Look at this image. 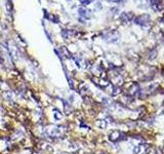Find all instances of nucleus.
<instances>
[{
  "instance_id": "f257e3e1",
  "label": "nucleus",
  "mask_w": 164,
  "mask_h": 154,
  "mask_svg": "<svg viewBox=\"0 0 164 154\" xmlns=\"http://www.w3.org/2000/svg\"><path fill=\"white\" fill-rule=\"evenodd\" d=\"M45 134L50 138H59L64 135V128L63 126H51L45 130Z\"/></svg>"
},
{
  "instance_id": "f03ea898",
  "label": "nucleus",
  "mask_w": 164,
  "mask_h": 154,
  "mask_svg": "<svg viewBox=\"0 0 164 154\" xmlns=\"http://www.w3.org/2000/svg\"><path fill=\"white\" fill-rule=\"evenodd\" d=\"M6 49H7V51H8L9 57L12 58L13 60H18V59L20 58V51H18V49L13 44L12 42H8L6 44Z\"/></svg>"
},
{
  "instance_id": "7ed1b4c3",
  "label": "nucleus",
  "mask_w": 164,
  "mask_h": 154,
  "mask_svg": "<svg viewBox=\"0 0 164 154\" xmlns=\"http://www.w3.org/2000/svg\"><path fill=\"white\" fill-rule=\"evenodd\" d=\"M118 38H119V34L115 31H109V32H107V34L105 35V39L109 42L117 41Z\"/></svg>"
},
{
  "instance_id": "20e7f679",
  "label": "nucleus",
  "mask_w": 164,
  "mask_h": 154,
  "mask_svg": "<svg viewBox=\"0 0 164 154\" xmlns=\"http://www.w3.org/2000/svg\"><path fill=\"white\" fill-rule=\"evenodd\" d=\"M78 13H79L80 18H83V20H88L91 17V12L87 9L86 7H80L78 9Z\"/></svg>"
},
{
  "instance_id": "39448f33",
  "label": "nucleus",
  "mask_w": 164,
  "mask_h": 154,
  "mask_svg": "<svg viewBox=\"0 0 164 154\" xmlns=\"http://www.w3.org/2000/svg\"><path fill=\"white\" fill-rule=\"evenodd\" d=\"M149 150V146L146 144H139L137 146H136L135 151L133 153L135 154H147Z\"/></svg>"
},
{
  "instance_id": "423d86ee",
  "label": "nucleus",
  "mask_w": 164,
  "mask_h": 154,
  "mask_svg": "<svg viewBox=\"0 0 164 154\" xmlns=\"http://www.w3.org/2000/svg\"><path fill=\"white\" fill-rule=\"evenodd\" d=\"M122 138H123V134L121 133V131H112V133L109 135V139L111 141H113V142L120 141V140H122Z\"/></svg>"
},
{
  "instance_id": "0eeeda50",
  "label": "nucleus",
  "mask_w": 164,
  "mask_h": 154,
  "mask_svg": "<svg viewBox=\"0 0 164 154\" xmlns=\"http://www.w3.org/2000/svg\"><path fill=\"white\" fill-rule=\"evenodd\" d=\"M150 21V17L148 16V14H143V16H140V17H137L136 19L135 20V22L136 24H139V25H147L148 22Z\"/></svg>"
},
{
  "instance_id": "6e6552de",
  "label": "nucleus",
  "mask_w": 164,
  "mask_h": 154,
  "mask_svg": "<svg viewBox=\"0 0 164 154\" xmlns=\"http://www.w3.org/2000/svg\"><path fill=\"white\" fill-rule=\"evenodd\" d=\"M96 126H98L100 128H105L108 126V121L106 119H100V120H99L98 122H96Z\"/></svg>"
},
{
  "instance_id": "1a4fd4ad",
  "label": "nucleus",
  "mask_w": 164,
  "mask_h": 154,
  "mask_svg": "<svg viewBox=\"0 0 164 154\" xmlns=\"http://www.w3.org/2000/svg\"><path fill=\"white\" fill-rule=\"evenodd\" d=\"M54 117L55 120H61L62 117H63V114L59 111L58 109H54Z\"/></svg>"
},
{
  "instance_id": "9d476101",
  "label": "nucleus",
  "mask_w": 164,
  "mask_h": 154,
  "mask_svg": "<svg viewBox=\"0 0 164 154\" xmlns=\"http://www.w3.org/2000/svg\"><path fill=\"white\" fill-rule=\"evenodd\" d=\"M136 2L141 7H146L148 4V0H136Z\"/></svg>"
},
{
  "instance_id": "9b49d317",
  "label": "nucleus",
  "mask_w": 164,
  "mask_h": 154,
  "mask_svg": "<svg viewBox=\"0 0 164 154\" xmlns=\"http://www.w3.org/2000/svg\"><path fill=\"white\" fill-rule=\"evenodd\" d=\"M80 1V3L81 4H83V5H87V4H89V3H91L94 0H79Z\"/></svg>"
},
{
  "instance_id": "f8f14e48",
  "label": "nucleus",
  "mask_w": 164,
  "mask_h": 154,
  "mask_svg": "<svg viewBox=\"0 0 164 154\" xmlns=\"http://www.w3.org/2000/svg\"><path fill=\"white\" fill-rule=\"evenodd\" d=\"M109 1H111V2H116V3H118V2H121L122 0H109Z\"/></svg>"
}]
</instances>
